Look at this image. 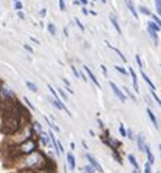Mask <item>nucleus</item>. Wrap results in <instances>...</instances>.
I'll return each mask as SVG.
<instances>
[{"instance_id":"obj_20","label":"nucleus","mask_w":161,"mask_h":173,"mask_svg":"<svg viewBox=\"0 0 161 173\" xmlns=\"http://www.w3.org/2000/svg\"><path fill=\"white\" fill-rule=\"evenodd\" d=\"M115 70H116V71H119L120 74H123V76H126V74L129 73V71H126L123 67H119V66H115Z\"/></svg>"},{"instance_id":"obj_6","label":"nucleus","mask_w":161,"mask_h":173,"mask_svg":"<svg viewBox=\"0 0 161 173\" xmlns=\"http://www.w3.org/2000/svg\"><path fill=\"white\" fill-rule=\"evenodd\" d=\"M129 74L132 77V83H134V89L135 92H139V86H138V77H137V73H135L134 68H129Z\"/></svg>"},{"instance_id":"obj_45","label":"nucleus","mask_w":161,"mask_h":173,"mask_svg":"<svg viewBox=\"0 0 161 173\" xmlns=\"http://www.w3.org/2000/svg\"><path fill=\"white\" fill-rule=\"evenodd\" d=\"M158 148H160V154H161V144H160V145H158Z\"/></svg>"},{"instance_id":"obj_28","label":"nucleus","mask_w":161,"mask_h":173,"mask_svg":"<svg viewBox=\"0 0 161 173\" xmlns=\"http://www.w3.org/2000/svg\"><path fill=\"white\" fill-rule=\"evenodd\" d=\"M48 31H49V34L51 35H55V26L52 23H48Z\"/></svg>"},{"instance_id":"obj_38","label":"nucleus","mask_w":161,"mask_h":173,"mask_svg":"<svg viewBox=\"0 0 161 173\" xmlns=\"http://www.w3.org/2000/svg\"><path fill=\"white\" fill-rule=\"evenodd\" d=\"M23 47H25V49H26V51H29V53H32V48H31V47H29L28 44H25Z\"/></svg>"},{"instance_id":"obj_4","label":"nucleus","mask_w":161,"mask_h":173,"mask_svg":"<svg viewBox=\"0 0 161 173\" xmlns=\"http://www.w3.org/2000/svg\"><path fill=\"white\" fill-rule=\"evenodd\" d=\"M137 144H138V150L139 151H145V148H147V143H145V138H144V135L142 134H138L137 135Z\"/></svg>"},{"instance_id":"obj_8","label":"nucleus","mask_w":161,"mask_h":173,"mask_svg":"<svg viewBox=\"0 0 161 173\" xmlns=\"http://www.w3.org/2000/svg\"><path fill=\"white\" fill-rule=\"evenodd\" d=\"M65 156H67V163H68L70 169L74 170V169H76V157L73 156V153H67Z\"/></svg>"},{"instance_id":"obj_42","label":"nucleus","mask_w":161,"mask_h":173,"mask_svg":"<svg viewBox=\"0 0 161 173\" xmlns=\"http://www.w3.org/2000/svg\"><path fill=\"white\" fill-rule=\"evenodd\" d=\"M45 13H46V10H45V9H42V10H41V15H42V16H45Z\"/></svg>"},{"instance_id":"obj_5","label":"nucleus","mask_w":161,"mask_h":173,"mask_svg":"<svg viewBox=\"0 0 161 173\" xmlns=\"http://www.w3.org/2000/svg\"><path fill=\"white\" fill-rule=\"evenodd\" d=\"M147 115L150 116V119H151V122H152V125H154L157 130H160V124H158L157 116L154 115V112H152V109H151V108H148V109H147Z\"/></svg>"},{"instance_id":"obj_14","label":"nucleus","mask_w":161,"mask_h":173,"mask_svg":"<svg viewBox=\"0 0 161 173\" xmlns=\"http://www.w3.org/2000/svg\"><path fill=\"white\" fill-rule=\"evenodd\" d=\"M81 170H83L84 173H94V172H96V169H94L92 164H87V166H84Z\"/></svg>"},{"instance_id":"obj_24","label":"nucleus","mask_w":161,"mask_h":173,"mask_svg":"<svg viewBox=\"0 0 161 173\" xmlns=\"http://www.w3.org/2000/svg\"><path fill=\"white\" fill-rule=\"evenodd\" d=\"M48 89H49V92H51V93H52V96H54V99H58V93L55 92V89L52 87V86H51V84H48Z\"/></svg>"},{"instance_id":"obj_31","label":"nucleus","mask_w":161,"mask_h":173,"mask_svg":"<svg viewBox=\"0 0 161 173\" xmlns=\"http://www.w3.org/2000/svg\"><path fill=\"white\" fill-rule=\"evenodd\" d=\"M152 19H154V22L158 25V26L161 28V19H158V16H155V15H152Z\"/></svg>"},{"instance_id":"obj_12","label":"nucleus","mask_w":161,"mask_h":173,"mask_svg":"<svg viewBox=\"0 0 161 173\" xmlns=\"http://www.w3.org/2000/svg\"><path fill=\"white\" fill-rule=\"evenodd\" d=\"M141 76H142V79H144V82L148 84V86H150V87H151V90H155V86H154V83L150 80V77H148L147 76V74L144 73V71H141Z\"/></svg>"},{"instance_id":"obj_23","label":"nucleus","mask_w":161,"mask_h":173,"mask_svg":"<svg viewBox=\"0 0 161 173\" xmlns=\"http://www.w3.org/2000/svg\"><path fill=\"white\" fill-rule=\"evenodd\" d=\"M109 47H110V48H112V49H113V51H116V53H118V55H119V57H120V58H122L123 61H126V58H125V55H123V54H122V53L119 51V49H118V48H115V47H112V45H109Z\"/></svg>"},{"instance_id":"obj_18","label":"nucleus","mask_w":161,"mask_h":173,"mask_svg":"<svg viewBox=\"0 0 161 173\" xmlns=\"http://www.w3.org/2000/svg\"><path fill=\"white\" fill-rule=\"evenodd\" d=\"M26 86H28V89H31L32 92H38V86H36L35 83H32V82H26Z\"/></svg>"},{"instance_id":"obj_10","label":"nucleus","mask_w":161,"mask_h":173,"mask_svg":"<svg viewBox=\"0 0 161 173\" xmlns=\"http://www.w3.org/2000/svg\"><path fill=\"white\" fill-rule=\"evenodd\" d=\"M128 160H129V163L132 164L134 170H139V164H138V162H137V159H135L134 154H129V156H128Z\"/></svg>"},{"instance_id":"obj_17","label":"nucleus","mask_w":161,"mask_h":173,"mask_svg":"<svg viewBox=\"0 0 161 173\" xmlns=\"http://www.w3.org/2000/svg\"><path fill=\"white\" fill-rule=\"evenodd\" d=\"M148 28L150 29H152V31H155V32H158L160 31V26L155 23V22H148Z\"/></svg>"},{"instance_id":"obj_11","label":"nucleus","mask_w":161,"mask_h":173,"mask_svg":"<svg viewBox=\"0 0 161 173\" xmlns=\"http://www.w3.org/2000/svg\"><path fill=\"white\" fill-rule=\"evenodd\" d=\"M145 153H147V159H148V163H150V164H154V154L151 153V148L150 147H148L147 145V148H145Z\"/></svg>"},{"instance_id":"obj_26","label":"nucleus","mask_w":161,"mask_h":173,"mask_svg":"<svg viewBox=\"0 0 161 173\" xmlns=\"http://www.w3.org/2000/svg\"><path fill=\"white\" fill-rule=\"evenodd\" d=\"M13 2H15V9H16L18 12H20V10H22V7H23V6H22V3L19 2V0H13Z\"/></svg>"},{"instance_id":"obj_16","label":"nucleus","mask_w":161,"mask_h":173,"mask_svg":"<svg viewBox=\"0 0 161 173\" xmlns=\"http://www.w3.org/2000/svg\"><path fill=\"white\" fill-rule=\"evenodd\" d=\"M119 134L122 135V137H128V130H125L123 124H120V125H119Z\"/></svg>"},{"instance_id":"obj_15","label":"nucleus","mask_w":161,"mask_h":173,"mask_svg":"<svg viewBox=\"0 0 161 173\" xmlns=\"http://www.w3.org/2000/svg\"><path fill=\"white\" fill-rule=\"evenodd\" d=\"M122 89H123V92H125V93H126V95H128V96L132 99L134 102H137V97H135V95H134V93H132V92H131L128 87H122Z\"/></svg>"},{"instance_id":"obj_34","label":"nucleus","mask_w":161,"mask_h":173,"mask_svg":"<svg viewBox=\"0 0 161 173\" xmlns=\"http://www.w3.org/2000/svg\"><path fill=\"white\" fill-rule=\"evenodd\" d=\"M135 58H137V63H138V67H139V68H142V61H141L139 55H135Z\"/></svg>"},{"instance_id":"obj_41","label":"nucleus","mask_w":161,"mask_h":173,"mask_svg":"<svg viewBox=\"0 0 161 173\" xmlns=\"http://www.w3.org/2000/svg\"><path fill=\"white\" fill-rule=\"evenodd\" d=\"M83 13H84V15H87V13H89V10L86 9V7H83Z\"/></svg>"},{"instance_id":"obj_27","label":"nucleus","mask_w":161,"mask_h":173,"mask_svg":"<svg viewBox=\"0 0 161 173\" xmlns=\"http://www.w3.org/2000/svg\"><path fill=\"white\" fill-rule=\"evenodd\" d=\"M144 173H152V172H151V164L148 163V162H147L145 166H144Z\"/></svg>"},{"instance_id":"obj_43","label":"nucleus","mask_w":161,"mask_h":173,"mask_svg":"<svg viewBox=\"0 0 161 173\" xmlns=\"http://www.w3.org/2000/svg\"><path fill=\"white\" fill-rule=\"evenodd\" d=\"M80 3H83V5H87V0H80Z\"/></svg>"},{"instance_id":"obj_29","label":"nucleus","mask_w":161,"mask_h":173,"mask_svg":"<svg viewBox=\"0 0 161 173\" xmlns=\"http://www.w3.org/2000/svg\"><path fill=\"white\" fill-rule=\"evenodd\" d=\"M39 135H41V141H42V144H44V145L46 147V145H48V140H46V135H45L44 132H42V134H39Z\"/></svg>"},{"instance_id":"obj_44","label":"nucleus","mask_w":161,"mask_h":173,"mask_svg":"<svg viewBox=\"0 0 161 173\" xmlns=\"http://www.w3.org/2000/svg\"><path fill=\"white\" fill-rule=\"evenodd\" d=\"M131 173H139L138 170H134V172H131Z\"/></svg>"},{"instance_id":"obj_13","label":"nucleus","mask_w":161,"mask_h":173,"mask_svg":"<svg viewBox=\"0 0 161 173\" xmlns=\"http://www.w3.org/2000/svg\"><path fill=\"white\" fill-rule=\"evenodd\" d=\"M109 19H110V22H112V25L115 26V29L118 31V34H122V31H120V26H119V23H118V20H116L115 15H110V16H109Z\"/></svg>"},{"instance_id":"obj_39","label":"nucleus","mask_w":161,"mask_h":173,"mask_svg":"<svg viewBox=\"0 0 161 173\" xmlns=\"http://www.w3.org/2000/svg\"><path fill=\"white\" fill-rule=\"evenodd\" d=\"M97 124H99V127H100V128H103V130H105V125H103V122H102L100 119L97 121Z\"/></svg>"},{"instance_id":"obj_22","label":"nucleus","mask_w":161,"mask_h":173,"mask_svg":"<svg viewBox=\"0 0 161 173\" xmlns=\"http://www.w3.org/2000/svg\"><path fill=\"white\" fill-rule=\"evenodd\" d=\"M154 2H155V9L158 12V15L161 16V0H154Z\"/></svg>"},{"instance_id":"obj_46","label":"nucleus","mask_w":161,"mask_h":173,"mask_svg":"<svg viewBox=\"0 0 161 173\" xmlns=\"http://www.w3.org/2000/svg\"><path fill=\"white\" fill-rule=\"evenodd\" d=\"M157 173H161V172H157Z\"/></svg>"},{"instance_id":"obj_36","label":"nucleus","mask_w":161,"mask_h":173,"mask_svg":"<svg viewBox=\"0 0 161 173\" xmlns=\"http://www.w3.org/2000/svg\"><path fill=\"white\" fill-rule=\"evenodd\" d=\"M76 23H77L79 26H80V29H81V31H84V26H83V25H81V22H80V20H79L77 18H76Z\"/></svg>"},{"instance_id":"obj_40","label":"nucleus","mask_w":161,"mask_h":173,"mask_svg":"<svg viewBox=\"0 0 161 173\" xmlns=\"http://www.w3.org/2000/svg\"><path fill=\"white\" fill-rule=\"evenodd\" d=\"M81 144H83V147H84V148H86V150H87V148H89V147H87V143H86V141H84V140H83V141H81Z\"/></svg>"},{"instance_id":"obj_1","label":"nucleus","mask_w":161,"mask_h":173,"mask_svg":"<svg viewBox=\"0 0 161 173\" xmlns=\"http://www.w3.org/2000/svg\"><path fill=\"white\" fill-rule=\"evenodd\" d=\"M109 86H110V87H112V90H113V93L118 96V99H119V101L120 102H126V95L125 93H123L119 87H118V86H116V83H113V82H110L109 83Z\"/></svg>"},{"instance_id":"obj_25","label":"nucleus","mask_w":161,"mask_h":173,"mask_svg":"<svg viewBox=\"0 0 161 173\" xmlns=\"http://www.w3.org/2000/svg\"><path fill=\"white\" fill-rule=\"evenodd\" d=\"M58 93H60V96L64 99V101H68V96H67V93L63 90V89H58Z\"/></svg>"},{"instance_id":"obj_19","label":"nucleus","mask_w":161,"mask_h":173,"mask_svg":"<svg viewBox=\"0 0 161 173\" xmlns=\"http://www.w3.org/2000/svg\"><path fill=\"white\" fill-rule=\"evenodd\" d=\"M139 12H141L142 15H147V16H151V12L148 10V9H147L145 6H139Z\"/></svg>"},{"instance_id":"obj_2","label":"nucleus","mask_w":161,"mask_h":173,"mask_svg":"<svg viewBox=\"0 0 161 173\" xmlns=\"http://www.w3.org/2000/svg\"><path fill=\"white\" fill-rule=\"evenodd\" d=\"M86 159H87V160H89V163H90V164L96 169V172H99V173H105V170H103V167L100 166V163H99V162H97V160H96L92 154H89V153H87V154H86Z\"/></svg>"},{"instance_id":"obj_33","label":"nucleus","mask_w":161,"mask_h":173,"mask_svg":"<svg viewBox=\"0 0 161 173\" xmlns=\"http://www.w3.org/2000/svg\"><path fill=\"white\" fill-rule=\"evenodd\" d=\"M71 70H73V73H74V74H76V77H81V74L77 71V68L74 67V66H71Z\"/></svg>"},{"instance_id":"obj_7","label":"nucleus","mask_w":161,"mask_h":173,"mask_svg":"<svg viewBox=\"0 0 161 173\" xmlns=\"http://www.w3.org/2000/svg\"><path fill=\"white\" fill-rule=\"evenodd\" d=\"M83 68L86 70V73H87V76L90 77V80H92V82L94 83V86H97V87H100V83H99V80L96 79V76H94V74L92 73V70H90V68H89L87 66H83Z\"/></svg>"},{"instance_id":"obj_30","label":"nucleus","mask_w":161,"mask_h":173,"mask_svg":"<svg viewBox=\"0 0 161 173\" xmlns=\"http://www.w3.org/2000/svg\"><path fill=\"white\" fill-rule=\"evenodd\" d=\"M23 101H25V102H26V105H28V106H29V108H31L32 111H35V106H33V105L31 103V101H29V99H28V97H23Z\"/></svg>"},{"instance_id":"obj_9","label":"nucleus","mask_w":161,"mask_h":173,"mask_svg":"<svg viewBox=\"0 0 161 173\" xmlns=\"http://www.w3.org/2000/svg\"><path fill=\"white\" fill-rule=\"evenodd\" d=\"M125 3H126L128 9L131 10V13L134 15V18H135V19H138V12H137V9H135V6H134V3H132V0H125Z\"/></svg>"},{"instance_id":"obj_37","label":"nucleus","mask_w":161,"mask_h":173,"mask_svg":"<svg viewBox=\"0 0 161 173\" xmlns=\"http://www.w3.org/2000/svg\"><path fill=\"white\" fill-rule=\"evenodd\" d=\"M63 82H64V84H65V86H67V89H70V82H68V80H67V79H65V77H64V79H63Z\"/></svg>"},{"instance_id":"obj_35","label":"nucleus","mask_w":161,"mask_h":173,"mask_svg":"<svg viewBox=\"0 0 161 173\" xmlns=\"http://www.w3.org/2000/svg\"><path fill=\"white\" fill-rule=\"evenodd\" d=\"M128 138H129V140H135V137H134V132H132V130H128Z\"/></svg>"},{"instance_id":"obj_32","label":"nucleus","mask_w":161,"mask_h":173,"mask_svg":"<svg viewBox=\"0 0 161 173\" xmlns=\"http://www.w3.org/2000/svg\"><path fill=\"white\" fill-rule=\"evenodd\" d=\"M58 2H60V10H65V3H64V0H58Z\"/></svg>"},{"instance_id":"obj_3","label":"nucleus","mask_w":161,"mask_h":173,"mask_svg":"<svg viewBox=\"0 0 161 173\" xmlns=\"http://www.w3.org/2000/svg\"><path fill=\"white\" fill-rule=\"evenodd\" d=\"M51 103H52V105H54L55 108L61 109V111H65V114H67L68 116H71V112H70V111H68V109L65 108V105H64L63 102H61L60 99H54V97H52V99H51Z\"/></svg>"},{"instance_id":"obj_21","label":"nucleus","mask_w":161,"mask_h":173,"mask_svg":"<svg viewBox=\"0 0 161 173\" xmlns=\"http://www.w3.org/2000/svg\"><path fill=\"white\" fill-rule=\"evenodd\" d=\"M151 96L154 97V101H155V102H157V103H158V105L161 106V99H160V97L157 96V93H155V90H151Z\"/></svg>"}]
</instances>
